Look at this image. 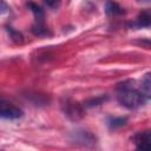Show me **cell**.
I'll list each match as a JSON object with an SVG mask.
<instances>
[{"instance_id": "7a4b0ae2", "label": "cell", "mask_w": 151, "mask_h": 151, "mask_svg": "<svg viewBox=\"0 0 151 151\" xmlns=\"http://www.w3.org/2000/svg\"><path fill=\"white\" fill-rule=\"evenodd\" d=\"M133 143L138 150H151V131H143L133 136Z\"/></svg>"}, {"instance_id": "8992f818", "label": "cell", "mask_w": 151, "mask_h": 151, "mask_svg": "<svg viewBox=\"0 0 151 151\" xmlns=\"http://www.w3.org/2000/svg\"><path fill=\"white\" fill-rule=\"evenodd\" d=\"M136 25L138 27H151V9L139 13L136 20Z\"/></svg>"}, {"instance_id": "30bf717a", "label": "cell", "mask_w": 151, "mask_h": 151, "mask_svg": "<svg viewBox=\"0 0 151 151\" xmlns=\"http://www.w3.org/2000/svg\"><path fill=\"white\" fill-rule=\"evenodd\" d=\"M7 32H8V34H9V38H11L14 42H17V44H21V42L24 41V37H22V34H21L20 32L15 31L14 28H12V27H7Z\"/></svg>"}, {"instance_id": "7c38bea8", "label": "cell", "mask_w": 151, "mask_h": 151, "mask_svg": "<svg viewBox=\"0 0 151 151\" xmlns=\"http://www.w3.org/2000/svg\"><path fill=\"white\" fill-rule=\"evenodd\" d=\"M139 90H140V92L143 93V96H144L145 98H147V99L151 98V84L143 81V84H142V86H140Z\"/></svg>"}, {"instance_id": "8fae6325", "label": "cell", "mask_w": 151, "mask_h": 151, "mask_svg": "<svg viewBox=\"0 0 151 151\" xmlns=\"http://www.w3.org/2000/svg\"><path fill=\"white\" fill-rule=\"evenodd\" d=\"M32 32H33L35 35H46V34H48V29H47L41 22L35 24V25L32 27Z\"/></svg>"}, {"instance_id": "5bb4252c", "label": "cell", "mask_w": 151, "mask_h": 151, "mask_svg": "<svg viewBox=\"0 0 151 151\" xmlns=\"http://www.w3.org/2000/svg\"><path fill=\"white\" fill-rule=\"evenodd\" d=\"M103 100V98H96V99H91L88 101H86L85 106H93V105H98L100 104V101Z\"/></svg>"}, {"instance_id": "277c9868", "label": "cell", "mask_w": 151, "mask_h": 151, "mask_svg": "<svg viewBox=\"0 0 151 151\" xmlns=\"http://www.w3.org/2000/svg\"><path fill=\"white\" fill-rule=\"evenodd\" d=\"M1 117L6 119H18L22 116V111L13 105H7L6 103L1 104V110H0Z\"/></svg>"}, {"instance_id": "9c48e42d", "label": "cell", "mask_w": 151, "mask_h": 151, "mask_svg": "<svg viewBox=\"0 0 151 151\" xmlns=\"http://www.w3.org/2000/svg\"><path fill=\"white\" fill-rule=\"evenodd\" d=\"M127 122V118L126 117H117V118H111L107 120V125L110 129L114 130V129H118V127H122L126 124Z\"/></svg>"}, {"instance_id": "5b68a950", "label": "cell", "mask_w": 151, "mask_h": 151, "mask_svg": "<svg viewBox=\"0 0 151 151\" xmlns=\"http://www.w3.org/2000/svg\"><path fill=\"white\" fill-rule=\"evenodd\" d=\"M76 136L77 137H74V139L78 143H81L84 145H91L96 143V137L87 131H78L76 132Z\"/></svg>"}, {"instance_id": "4fadbf2b", "label": "cell", "mask_w": 151, "mask_h": 151, "mask_svg": "<svg viewBox=\"0 0 151 151\" xmlns=\"http://www.w3.org/2000/svg\"><path fill=\"white\" fill-rule=\"evenodd\" d=\"M44 1V4L47 6V7H50V8H58L59 7V5H60V0H42Z\"/></svg>"}, {"instance_id": "6da1fadb", "label": "cell", "mask_w": 151, "mask_h": 151, "mask_svg": "<svg viewBox=\"0 0 151 151\" xmlns=\"http://www.w3.org/2000/svg\"><path fill=\"white\" fill-rule=\"evenodd\" d=\"M117 99L123 106L133 110V109L142 106L145 103L146 98L143 96L140 90L133 86V81L129 80V81H124L118 85Z\"/></svg>"}, {"instance_id": "2e32d148", "label": "cell", "mask_w": 151, "mask_h": 151, "mask_svg": "<svg viewBox=\"0 0 151 151\" xmlns=\"http://www.w3.org/2000/svg\"><path fill=\"white\" fill-rule=\"evenodd\" d=\"M6 8H7V6H6V2L2 0V1H1V13H2V14L6 12Z\"/></svg>"}, {"instance_id": "e0dca14e", "label": "cell", "mask_w": 151, "mask_h": 151, "mask_svg": "<svg viewBox=\"0 0 151 151\" xmlns=\"http://www.w3.org/2000/svg\"><path fill=\"white\" fill-rule=\"evenodd\" d=\"M146 1H149V2H151V0H146Z\"/></svg>"}, {"instance_id": "ba28073f", "label": "cell", "mask_w": 151, "mask_h": 151, "mask_svg": "<svg viewBox=\"0 0 151 151\" xmlns=\"http://www.w3.org/2000/svg\"><path fill=\"white\" fill-rule=\"evenodd\" d=\"M106 13L107 14H111V15H118V14H123L124 13V9L117 2L109 1L106 4Z\"/></svg>"}, {"instance_id": "52a82bcc", "label": "cell", "mask_w": 151, "mask_h": 151, "mask_svg": "<svg viewBox=\"0 0 151 151\" xmlns=\"http://www.w3.org/2000/svg\"><path fill=\"white\" fill-rule=\"evenodd\" d=\"M26 6H27V8L34 14L37 21H38V22H42V19H44V11L41 9V7H39L37 4L32 2V1L27 2Z\"/></svg>"}, {"instance_id": "9a60e30c", "label": "cell", "mask_w": 151, "mask_h": 151, "mask_svg": "<svg viewBox=\"0 0 151 151\" xmlns=\"http://www.w3.org/2000/svg\"><path fill=\"white\" fill-rule=\"evenodd\" d=\"M143 81H144V83H149V84H151V72H149V73H146V74L144 76Z\"/></svg>"}, {"instance_id": "3957f363", "label": "cell", "mask_w": 151, "mask_h": 151, "mask_svg": "<svg viewBox=\"0 0 151 151\" xmlns=\"http://www.w3.org/2000/svg\"><path fill=\"white\" fill-rule=\"evenodd\" d=\"M63 110L65 112V114L72 119H78L81 117L83 114V110L81 107L74 103V101H71V100H66L64 104H63Z\"/></svg>"}]
</instances>
